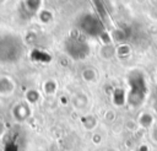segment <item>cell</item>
<instances>
[{"mask_svg":"<svg viewBox=\"0 0 157 151\" xmlns=\"http://www.w3.org/2000/svg\"><path fill=\"white\" fill-rule=\"evenodd\" d=\"M129 83L131 87H130V92L128 96V102L131 106H139L144 101L145 93H146L145 79L141 74L135 71L129 76Z\"/></svg>","mask_w":157,"mask_h":151,"instance_id":"1","label":"cell"},{"mask_svg":"<svg viewBox=\"0 0 157 151\" xmlns=\"http://www.w3.org/2000/svg\"><path fill=\"white\" fill-rule=\"evenodd\" d=\"M139 122H140V124H141L144 128H148V126L152 124L153 119H152V115H151V114H142Z\"/></svg>","mask_w":157,"mask_h":151,"instance_id":"2","label":"cell"},{"mask_svg":"<svg viewBox=\"0 0 157 151\" xmlns=\"http://www.w3.org/2000/svg\"><path fill=\"white\" fill-rule=\"evenodd\" d=\"M83 77H85L86 80H88V81H92V80L96 77V72H94L93 70H91V69L85 70V72H83Z\"/></svg>","mask_w":157,"mask_h":151,"instance_id":"3","label":"cell"},{"mask_svg":"<svg viewBox=\"0 0 157 151\" xmlns=\"http://www.w3.org/2000/svg\"><path fill=\"white\" fill-rule=\"evenodd\" d=\"M135 151H150V147H148L147 145L142 144V145H139V146L135 149Z\"/></svg>","mask_w":157,"mask_h":151,"instance_id":"4","label":"cell"}]
</instances>
